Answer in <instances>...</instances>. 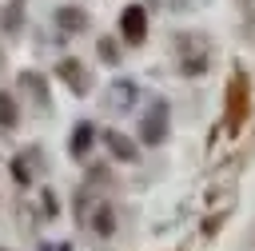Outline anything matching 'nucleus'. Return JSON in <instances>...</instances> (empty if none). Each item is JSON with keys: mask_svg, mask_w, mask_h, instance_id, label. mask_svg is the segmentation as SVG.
<instances>
[{"mask_svg": "<svg viewBox=\"0 0 255 251\" xmlns=\"http://www.w3.org/2000/svg\"><path fill=\"white\" fill-rule=\"evenodd\" d=\"M56 76H60L64 84H72V92H80V96L88 92V80H84V68H80V60H72V56H68V60H60Z\"/></svg>", "mask_w": 255, "mask_h": 251, "instance_id": "5", "label": "nucleus"}, {"mask_svg": "<svg viewBox=\"0 0 255 251\" xmlns=\"http://www.w3.org/2000/svg\"><path fill=\"white\" fill-rule=\"evenodd\" d=\"M56 24H60L64 32H84V28H88V16H84L80 8H60V12H56Z\"/></svg>", "mask_w": 255, "mask_h": 251, "instance_id": "7", "label": "nucleus"}, {"mask_svg": "<svg viewBox=\"0 0 255 251\" xmlns=\"http://www.w3.org/2000/svg\"><path fill=\"white\" fill-rule=\"evenodd\" d=\"M163 131H167V104L155 100L151 112H147L143 124H139V139H143L147 147H155V143H163Z\"/></svg>", "mask_w": 255, "mask_h": 251, "instance_id": "1", "label": "nucleus"}, {"mask_svg": "<svg viewBox=\"0 0 255 251\" xmlns=\"http://www.w3.org/2000/svg\"><path fill=\"white\" fill-rule=\"evenodd\" d=\"M100 56H104V60H116V44H112V40H100Z\"/></svg>", "mask_w": 255, "mask_h": 251, "instance_id": "12", "label": "nucleus"}, {"mask_svg": "<svg viewBox=\"0 0 255 251\" xmlns=\"http://www.w3.org/2000/svg\"><path fill=\"white\" fill-rule=\"evenodd\" d=\"M20 88H28L40 104H48V80H44V76H36V72H20Z\"/></svg>", "mask_w": 255, "mask_h": 251, "instance_id": "9", "label": "nucleus"}, {"mask_svg": "<svg viewBox=\"0 0 255 251\" xmlns=\"http://www.w3.org/2000/svg\"><path fill=\"white\" fill-rule=\"evenodd\" d=\"M104 143H108V151L116 155V159H124V163H131V159H139V147L124 135V131H116V127H108L104 131Z\"/></svg>", "mask_w": 255, "mask_h": 251, "instance_id": "4", "label": "nucleus"}, {"mask_svg": "<svg viewBox=\"0 0 255 251\" xmlns=\"http://www.w3.org/2000/svg\"><path fill=\"white\" fill-rule=\"evenodd\" d=\"M20 16H24V4H20V0H12V4H8V12L0 16L4 32H16V28H20Z\"/></svg>", "mask_w": 255, "mask_h": 251, "instance_id": "11", "label": "nucleus"}, {"mask_svg": "<svg viewBox=\"0 0 255 251\" xmlns=\"http://www.w3.org/2000/svg\"><path fill=\"white\" fill-rule=\"evenodd\" d=\"M88 227H92L96 235H104V239H108V235L116 231V215H112V207H96V211H92V223H88Z\"/></svg>", "mask_w": 255, "mask_h": 251, "instance_id": "8", "label": "nucleus"}, {"mask_svg": "<svg viewBox=\"0 0 255 251\" xmlns=\"http://www.w3.org/2000/svg\"><path fill=\"white\" fill-rule=\"evenodd\" d=\"M251 100H247V76H235L231 88H227V127H235L243 116H247Z\"/></svg>", "mask_w": 255, "mask_h": 251, "instance_id": "3", "label": "nucleus"}, {"mask_svg": "<svg viewBox=\"0 0 255 251\" xmlns=\"http://www.w3.org/2000/svg\"><path fill=\"white\" fill-rule=\"evenodd\" d=\"M120 32H124L128 44H143V36H147V12L139 4H128L120 12Z\"/></svg>", "mask_w": 255, "mask_h": 251, "instance_id": "2", "label": "nucleus"}, {"mask_svg": "<svg viewBox=\"0 0 255 251\" xmlns=\"http://www.w3.org/2000/svg\"><path fill=\"white\" fill-rule=\"evenodd\" d=\"M92 139H96V127L84 120V124H76V135H72V155L76 159H84L88 155V147H92Z\"/></svg>", "mask_w": 255, "mask_h": 251, "instance_id": "6", "label": "nucleus"}, {"mask_svg": "<svg viewBox=\"0 0 255 251\" xmlns=\"http://www.w3.org/2000/svg\"><path fill=\"white\" fill-rule=\"evenodd\" d=\"M16 120H20L16 100H12L8 92H0V127H16Z\"/></svg>", "mask_w": 255, "mask_h": 251, "instance_id": "10", "label": "nucleus"}]
</instances>
